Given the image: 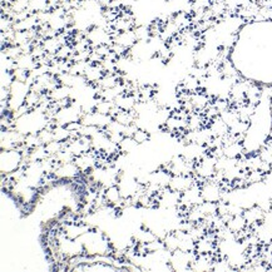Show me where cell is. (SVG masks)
I'll return each instance as SVG.
<instances>
[{"label": "cell", "instance_id": "1", "mask_svg": "<svg viewBox=\"0 0 272 272\" xmlns=\"http://www.w3.org/2000/svg\"><path fill=\"white\" fill-rule=\"evenodd\" d=\"M226 226L230 231L236 235V233H240L242 232L243 230H246V227H247L248 225L246 219L243 217V214H237V216H232L231 219L227 221Z\"/></svg>", "mask_w": 272, "mask_h": 272}, {"label": "cell", "instance_id": "2", "mask_svg": "<svg viewBox=\"0 0 272 272\" xmlns=\"http://www.w3.org/2000/svg\"><path fill=\"white\" fill-rule=\"evenodd\" d=\"M28 10H29L32 14H39V13L49 12L48 0H29Z\"/></svg>", "mask_w": 272, "mask_h": 272}, {"label": "cell", "instance_id": "3", "mask_svg": "<svg viewBox=\"0 0 272 272\" xmlns=\"http://www.w3.org/2000/svg\"><path fill=\"white\" fill-rule=\"evenodd\" d=\"M54 133V139L58 142H62V143H66L69 138H71V132L67 129L66 126H57L56 128L53 129Z\"/></svg>", "mask_w": 272, "mask_h": 272}, {"label": "cell", "instance_id": "4", "mask_svg": "<svg viewBox=\"0 0 272 272\" xmlns=\"http://www.w3.org/2000/svg\"><path fill=\"white\" fill-rule=\"evenodd\" d=\"M43 46H44V49H45L46 53L56 54L57 51H58V49L62 46V44L59 43L58 38L57 37L56 38H46V39H44Z\"/></svg>", "mask_w": 272, "mask_h": 272}, {"label": "cell", "instance_id": "5", "mask_svg": "<svg viewBox=\"0 0 272 272\" xmlns=\"http://www.w3.org/2000/svg\"><path fill=\"white\" fill-rule=\"evenodd\" d=\"M133 138L139 146L147 143V142L151 141V132L146 128H138L136 131V133L133 134Z\"/></svg>", "mask_w": 272, "mask_h": 272}, {"label": "cell", "instance_id": "6", "mask_svg": "<svg viewBox=\"0 0 272 272\" xmlns=\"http://www.w3.org/2000/svg\"><path fill=\"white\" fill-rule=\"evenodd\" d=\"M115 105V102H111V100H100L95 104V112L100 113V115H110L111 110Z\"/></svg>", "mask_w": 272, "mask_h": 272}, {"label": "cell", "instance_id": "7", "mask_svg": "<svg viewBox=\"0 0 272 272\" xmlns=\"http://www.w3.org/2000/svg\"><path fill=\"white\" fill-rule=\"evenodd\" d=\"M38 136H39V138H40V142H41V144H44V146H45V144H48V143H50L51 141H56V139H54V133H53V131H51V129H49V128H43V129H40V131L38 132Z\"/></svg>", "mask_w": 272, "mask_h": 272}, {"label": "cell", "instance_id": "8", "mask_svg": "<svg viewBox=\"0 0 272 272\" xmlns=\"http://www.w3.org/2000/svg\"><path fill=\"white\" fill-rule=\"evenodd\" d=\"M45 149L49 155H57L61 151L64 149V143L58 141H51L50 143L45 144Z\"/></svg>", "mask_w": 272, "mask_h": 272}, {"label": "cell", "instance_id": "9", "mask_svg": "<svg viewBox=\"0 0 272 272\" xmlns=\"http://www.w3.org/2000/svg\"><path fill=\"white\" fill-rule=\"evenodd\" d=\"M15 0H2V4L4 5H12Z\"/></svg>", "mask_w": 272, "mask_h": 272}]
</instances>
